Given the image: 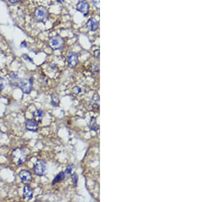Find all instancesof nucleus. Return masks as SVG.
<instances>
[{
	"instance_id": "obj_9",
	"label": "nucleus",
	"mask_w": 204,
	"mask_h": 202,
	"mask_svg": "<svg viewBox=\"0 0 204 202\" xmlns=\"http://www.w3.org/2000/svg\"><path fill=\"white\" fill-rule=\"evenodd\" d=\"M26 129L31 131H36L38 129V125L36 121L33 120H27L25 123Z\"/></svg>"
},
{
	"instance_id": "obj_8",
	"label": "nucleus",
	"mask_w": 204,
	"mask_h": 202,
	"mask_svg": "<svg viewBox=\"0 0 204 202\" xmlns=\"http://www.w3.org/2000/svg\"><path fill=\"white\" fill-rule=\"evenodd\" d=\"M19 177H20L21 181L25 184L30 183L32 179L30 172L27 170H22L19 173Z\"/></svg>"
},
{
	"instance_id": "obj_2",
	"label": "nucleus",
	"mask_w": 204,
	"mask_h": 202,
	"mask_svg": "<svg viewBox=\"0 0 204 202\" xmlns=\"http://www.w3.org/2000/svg\"><path fill=\"white\" fill-rule=\"evenodd\" d=\"M34 17L38 22H46L48 18V11L46 8L42 6L38 8L35 11Z\"/></svg>"
},
{
	"instance_id": "obj_10",
	"label": "nucleus",
	"mask_w": 204,
	"mask_h": 202,
	"mask_svg": "<svg viewBox=\"0 0 204 202\" xmlns=\"http://www.w3.org/2000/svg\"><path fill=\"white\" fill-rule=\"evenodd\" d=\"M87 28L89 29L90 31H95L98 30L99 27V22L97 21L95 18H90L87 22Z\"/></svg>"
},
{
	"instance_id": "obj_6",
	"label": "nucleus",
	"mask_w": 204,
	"mask_h": 202,
	"mask_svg": "<svg viewBox=\"0 0 204 202\" xmlns=\"http://www.w3.org/2000/svg\"><path fill=\"white\" fill-rule=\"evenodd\" d=\"M76 10L81 12L84 16H86L89 11V5L86 2L82 0V1H80L77 4Z\"/></svg>"
},
{
	"instance_id": "obj_12",
	"label": "nucleus",
	"mask_w": 204,
	"mask_h": 202,
	"mask_svg": "<svg viewBox=\"0 0 204 202\" xmlns=\"http://www.w3.org/2000/svg\"><path fill=\"white\" fill-rule=\"evenodd\" d=\"M10 81L11 84L13 86H17L18 85V81H19V79H18V74L17 73H12L10 75Z\"/></svg>"
},
{
	"instance_id": "obj_11",
	"label": "nucleus",
	"mask_w": 204,
	"mask_h": 202,
	"mask_svg": "<svg viewBox=\"0 0 204 202\" xmlns=\"http://www.w3.org/2000/svg\"><path fill=\"white\" fill-rule=\"evenodd\" d=\"M22 193H23V197L28 200H31L33 197V190L29 186H25L23 188Z\"/></svg>"
},
{
	"instance_id": "obj_17",
	"label": "nucleus",
	"mask_w": 204,
	"mask_h": 202,
	"mask_svg": "<svg viewBox=\"0 0 204 202\" xmlns=\"http://www.w3.org/2000/svg\"><path fill=\"white\" fill-rule=\"evenodd\" d=\"M72 178L74 179V184H75V186H76V184H77V181H78V176H77V174H76V173H75V174H74V175L72 176Z\"/></svg>"
},
{
	"instance_id": "obj_16",
	"label": "nucleus",
	"mask_w": 204,
	"mask_h": 202,
	"mask_svg": "<svg viewBox=\"0 0 204 202\" xmlns=\"http://www.w3.org/2000/svg\"><path fill=\"white\" fill-rule=\"evenodd\" d=\"M93 3L96 8H99V0H93Z\"/></svg>"
},
{
	"instance_id": "obj_13",
	"label": "nucleus",
	"mask_w": 204,
	"mask_h": 202,
	"mask_svg": "<svg viewBox=\"0 0 204 202\" xmlns=\"http://www.w3.org/2000/svg\"><path fill=\"white\" fill-rule=\"evenodd\" d=\"M42 117H43V112L41 110H35L34 113V118L35 119V121L36 122H41L42 119Z\"/></svg>"
},
{
	"instance_id": "obj_4",
	"label": "nucleus",
	"mask_w": 204,
	"mask_h": 202,
	"mask_svg": "<svg viewBox=\"0 0 204 202\" xmlns=\"http://www.w3.org/2000/svg\"><path fill=\"white\" fill-rule=\"evenodd\" d=\"M64 41L60 36H54L51 38L49 41V45L53 50H59L63 47Z\"/></svg>"
},
{
	"instance_id": "obj_19",
	"label": "nucleus",
	"mask_w": 204,
	"mask_h": 202,
	"mask_svg": "<svg viewBox=\"0 0 204 202\" xmlns=\"http://www.w3.org/2000/svg\"><path fill=\"white\" fill-rule=\"evenodd\" d=\"M18 1H19V0H9V2H11V3H16V2H17Z\"/></svg>"
},
{
	"instance_id": "obj_18",
	"label": "nucleus",
	"mask_w": 204,
	"mask_h": 202,
	"mask_svg": "<svg viewBox=\"0 0 204 202\" xmlns=\"http://www.w3.org/2000/svg\"><path fill=\"white\" fill-rule=\"evenodd\" d=\"M72 167L73 165H70L68 167V168L66 169V173L67 174H69L71 173V171H72Z\"/></svg>"
},
{
	"instance_id": "obj_5",
	"label": "nucleus",
	"mask_w": 204,
	"mask_h": 202,
	"mask_svg": "<svg viewBox=\"0 0 204 202\" xmlns=\"http://www.w3.org/2000/svg\"><path fill=\"white\" fill-rule=\"evenodd\" d=\"M33 78L30 80L24 79L20 82V88L21 91L25 94L30 93L32 89V85H33Z\"/></svg>"
},
{
	"instance_id": "obj_14",
	"label": "nucleus",
	"mask_w": 204,
	"mask_h": 202,
	"mask_svg": "<svg viewBox=\"0 0 204 202\" xmlns=\"http://www.w3.org/2000/svg\"><path fill=\"white\" fill-rule=\"evenodd\" d=\"M65 178V174L63 172H61L59 173V174H58L55 178H54V180L53 182V184H55V183H57V182H59L60 181L62 180H63Z\"/></svg>"
},
{
	"instance_id": "obj_3",
	"label": "nucleus",
	"mask_w": 204,
	"mask_h": 202,
	"mask_svg": "<svg viewBox=\"0 0 204 202\" xmlns=\"http://www.w3.org/2000/svg\"><path fill=\"white\" fill-rule=\"evenodd\" d=\"M46 169V163H45V162L42 161V160H38V161H37L36 163H35L34 166V172L35 173V174L39 176H42L45 174Z\"/></svg>"
},
{
	"instance_id": "obj_1",
	"label": "nucleus",
	"mask_w": 204,
	"mask_h": 202,
	"mask_svg": "<svg viewBox=\"0 0 204 202\" xmlns=\"http://www.w3.org/2000/svg\"><path fill=\"white\" fill-rule=\"evenodd\" d=\"M27 159V155L24 151L23 149H17L13 150L12 154V162L14 163L16 165H20Z\"/></svg>"
},
{
	"instance_id": "obj_20",
	"label": "nucleus",
	"mask_w": 204,
	"mask_h": 202,
	"mask_svg": "<svg viewBox=\"0 0 204 202\" xmlns=\"http://www.w3.org/2000/svg\"><path fill=\"white\" fill-rule=\"evenodd\" d=\"M57 2H59V3H63L64 0H57Z\"/></svg>"
},
{
	"instance_id": "obj_15",
	"label": "nucleus",
	"mask_w": 204,
	"mask_h": 202,
	"mask_svg": "<svg viewBox=\"0 0 204 202\" xmlns=\"http://www.w3.org/2000/svg\"><path fill=\"white\" fill-rule=\"evenodd\" d=\"M7 85V81L4 78H0V91L5 89Z\"/></svg>"
},
{
	"instance_id": "obj_7",
	"label": "nucleus",
	"mask_w": 204,
	"mask_h": 202,
	"mask_svg": "<svg viewBox=\"0 0 204 202\" xmlns=\"http://www.w3.org/2000/svg\"><path fill=\"white\" fill-rule=\"evenodd\" d=\"M67 62L70 67H76L78 63V54L75 53H70L67 56Z\"/></svg>"
}]
</instances>
